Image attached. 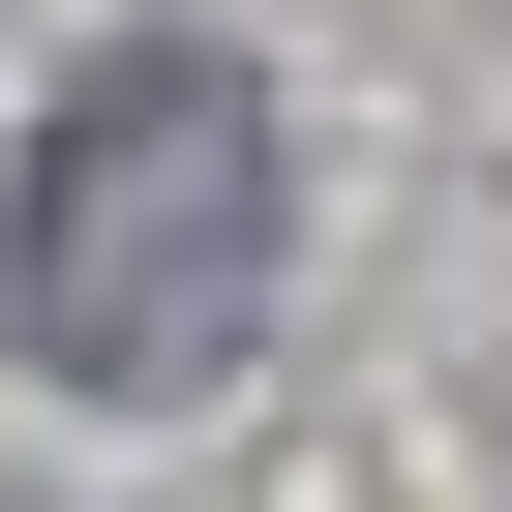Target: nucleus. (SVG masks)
<instances>
[{
  "mask_svg": "<svg viewBox=\"0 0 512 512\" xmlns=\"http://www.w3.org/2000/svg\"><path fill=\"white\" fill-rule=\"evenodd\" d=\"M0 332H31L61 392H211L241 332H272V61L121 31L31 121V181H0Z\"/></svg>",
  "mask_w": 512,
  "mask_h": 512,
  "instance_id": "1",
  "label": "nucleus"
}]
</instances>
